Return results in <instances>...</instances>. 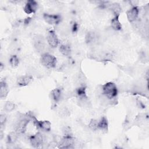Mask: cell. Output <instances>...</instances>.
I'll return each mask as SVG.
<instances>
[{"label":"cell","mask_w":149,"mask_h":149,"mask_svg":"<svg viewBox=\"0 0 149 149\" xmlns=\"http://www.w3.org/2000/svg\"><path fill=\"white\" fill-rule=\"evenodd\" d=\"M102 93L107 98L112 100L118 94L116 86L112 82H108L102 86Z\"/></svg>","instance_id":"1"},{"label":"cell","mask_w":149,"mask_h":149,"mask_svg":"<svg viewBox=\"0 0 149 149\" xmlns=\"http://www.w3.org/2000/svg\"><path fill=\"white\" fill-rule=\"evenodd\" d=\"M40 62L44 66L47 68H52L56 65V58L52 55L46 52L42 54Z\"/></svg>","instance_id":"2"},{"label":"cell","mask_w":149,"mask_h":149,"mask_svg":"<svg viewBox=\"0 0 149 149\" xmlns=\"http://www.w3.org/2000/svg\"><path fill=\"white\" fill-rule=\"evenodd\" d=\"M34 45L36 50L41 53L44 54L47 48V44L44 38L41 36H37L34 38Z\"/></svg>","instance_id":"3"},{"label":"cell","mask_w":149,"mask_h":149,"mask_svg":"<svg viewBox=\"0 0 149 149\" xmlns=\"http://www.w3.org/2000/svg\"><path fill=\"white\" fill-rule=\"evenodd\" d=\"M30 120V119L27 115L26 116L20 118L16 125L15 132L19 134L24 133L26 130L27 126Z\"/></svg>","instance_id":"4"},{"label":"cell","mask_w":149,"mask_h":149,"mask_svg":"<svg viewBox=\"0 0 149 149\" xmlns=\"http://www.w3.org/2000/svg\"><path fill=\"white\" fill-rule=\"evenodd\" d=\"M74 145V140L72 136H64L59 141L58 146L61 148H73Z\"/></svg>","instance_id":"5"},{"label":"cell","mask_w":149,"mask_h":149,"mask_svg":"<svg viewBox=\"0 0 149 149\" xmlns=\"http://www.w3.org/2000/svg\"><path fill=\"white\" fill-rule=\"evenodd\" d=\"M29 140L33 147L38 148L43 144L44 138L41 133H37L36 134L31 136Z\"/></svg>","instance_id":"6"},{"label":"cell","mask_w":149,"mask_h":149,"mask_svg":"<svg viewBox=\"0 0 149 149\" xmlns=\"http://www.w3.org/2000/svg\"><path fill=\"white\" fill-rule=\"evenodd\" d=\"M47 41L48 44L52 48H55L59 44V40L55 32L53 30L48 31L47 36Z\"/></svg>","instance_id":"7"},{"label":"cell","mask_w":149,"mask_h":149,"mask_svg":"<svg viewBox=\"0 0 149 149\" xmlns=\"http://www.w3.org/2000/svg\"><path fill=\"white\" fill-rule=\"evenodd\" d=\"M44 20L49 24H57L61 20V16L59 15H51L44 13L43 15Z\"/></svg>","instance_id":"8"},{"label":"cell","mask_w":149,"mask_h":149,"mask_svg":"<svg viewBox=\"0 0 149 149\" xmlns=\"http://www.w3.org/2000/svg\"><path fill=\"white\" fill-rule=\"evenodd\" d=\"M139 13V8L136 6H133L132 8H130L126 12V16L128 20L130 22H135L138 17Z\"/></svg>","instance_id":"9"},{"label":"cell","mask_w":149,"mask_h":149,"mask_svg":"<svg viewBox=\"0 0 149 149\" xmlns=\"http://www.w3.org/2000/svg\"><path fill=\"white\" fill-rule=\"evenodd\" d=\"M37 6L38 5L36 1L33 0L28 1L24 7V11L27 14H31L34 13L37 9Z\"/></svg>","instance_id":"10"},{"label":"cell","mask_w":149,"mask_h":149,"mask_svg":"<svg viewBox=\"0 0 149 149\" xmlns=\"http://www.w3.org/2000/svg\"><path fill=\"white\" fill-rule=\"evenodd\" d=\"M33 80V77L30 75H24L20 76L17 79V84L20 87H24L29 85Z\"/></svg>","instance_id":"11"},{"label":"cell","mask_w":149,"mask_h":149,"mask_svg":"<svg viewBox=\"0 0 149 149\" xmlns=\"http://www.w3.org/2000/svg\"><path fill=\"white\" fill-rule=\"evenodd\" d=\"M62 90L60 88H55L51 92V97L55 102H58L61 98Z\"/></svg>","instance_id":"12"},{"label":"cell","mask_w":149,"mask_h":149,"mask_svg":"<svg viewBox=\"0 0 149 149\" xmlns=\"http://www.w3.org/2000/svg\"><path fill=\"white\" fill-rule=\"evenodd\" d=\"M111 24L112 28L115 30L118 31L122 29V24L119 20V16H115L112 19Z\"/></svg>","instance_id":"13"},{"label":"cell","mask_w":149,"mask_h":149,"mask_svg":"<svg viewBox=\"0 0 149 149\" xmlns=\"http://www.w3.org/2000/svg\"><path fill=\"white\" fill-rule=\"evenodd\" d=\"M8 94V88L5 81H1L0 86V97L1 98H5Z\"/></svg>","instance_id":"14"},{"label":"cell","mask_w":149,"mask_h":149,"mask_svg":"<svg viewBox=\"0 0 149 149\" xmlns=\"http://www.w3.org/2000/svg\"><path fill=\"white\" fill-rule=\"evenodd\" d=\"M108 126V120L105 117L101 118V119L98 122V129L101 130H107Z\"/></svg>","instance_id":"15"},{"label":"cell","mask_w":149,"mask_h":149,"mask_svg":"<svg viewBox=\"0 0 149 149\" xmlns=\"http://www.w3.org/2000/svg\"><path fill=\"white\" fill-rule=\"evenodd\" d=\"M59 51L62 53V55L66 56H69L70 54V52H71L70 47L69 45H67V44L61 45L59 47Z\"/></svg>","instance_id":"16"},{"label":"cell","mask_w":149,"mask_h":149,"mask_svg":"<svg viewBox=\"0 0 149 149\" xmlns=\"http://www.w3.org/2000/svg\"><path fill=\"white\" fill-rule=\"evenodd\" d=\"M18 133L16 132L10 133L7 136V143L8 144H13L17 140L18 137Z\"/></svg>","instance_id":"17"},{"label":"cell","mask_w":149,"mask_h":149,"mask_svg":"<svg viewBox=\"0 0 149 149\" xmlns=\"http://www.w3.org/2000/svg\"><path fill=\"white\" fill-rule=\"evenodd\" d=\"M109 8L113 12L115 16H119L120 12H121V7L118 3H113L110 5Z\"/></svg>","instance_id":"18"},{"label":"cell","mask_w":149,"mask_h":149,"mask_svg":"<svg viewBox=\"0 0 149 149\" xmlns=\"http://www.w3.org/2000/svg\"><path fill=\"white\" fill-rule=\"evenodd\" d=\"M15 107H16V105L14 103L10 101H7L4 105L3 109L6 112H9L13 111L15 108Z\"/></svg>","instance_id":"19"},{"label":"cell","mask_w":149,"mask_h":149,"mask_svg":"<svg viewBox=\"0 0 149 149\" xmlns=\"http://www.w3.org/2000/svg\"><path fill=\"white\" fill-rule=\"evenodd\" d=\"M9 62H10V65L12 67L15 68V67L17 66V65H19V58H17V56L16 55H12L10 58Z\"/></svg>","instance_id":"20"},{"label":"cell","mask_w":149,"mask_h":149,"mask_svg":"<svg viewBox=\"0 0 149 149\" xmlns=\"http://www.w3.org/2000/svg\"><path fill=\"white\" fill-rule=\"evenodd\" d=\"M95 37V35L93 33L89 32L86 36V41L88 44L92 43V42H93V41H94Z\"/></svg>","instance_id":"21"},{"label":"cell","mask_w":149,"mask_h":149,"mask_svg":"<svg viewBox=\"0 0 149 149\" xmlns=\"http://www.w3.org/2000/svg\"><path fill=\"white\" fill-rule=\"evenodd\" d=\"M98 122L95 119H91L88 124V127L93 130H96L98 129Z\"/></svg>","instance_id":"22"},{"label":"cell","mask_w":149,"mask_h":149,"mask_svg":"<svg viewBox=\"0 0 149 149\" xmlns=\"http://www.w3.org/2000/svg\"><path fill=\"white\" fill-rule=\"evenodd\" d=\"M59 113H60V115L63 116H68L69 115V111L66 108H65L61 109L59 111Z\"/></svg>","instance_id":"23"},{"label":"cell","mask_w":149,"mask_h":149,"mask_svg":"<svg viewBox=\"0 0 149 149\" xmlns=\"http://www.w3.org/2000/svg\"><path fill=\"white\" fill-rule=\"evenodd\" d=\"M6 120V116L5 114H1L0 116V123L1 126H3Z\"/></svg>","instance_id":"24"},{"label":"cell","mask_w":149,"mask_h":149,"mask_svg":"<svg viewBox=\"0 0 149 149\" xmlns=\"http://www.w3.org/2000/svg\"><path fill=\"white\" fill-rule=\"evenodd\" d=\"M78 30V24L77 23L74 22L72 26V31L73 33H76Z\"/></svg>","instance_id":"25"},{"label":"cell","mask_w":149,"mask_h":149,"mask_svg":"<svg viewBox=\"0 0 149 149\" xmlns=\"http://www.w3.org/2000/svg\"><path fill=\"white\" fill-rule=\"evenodd\" d=\"M30 20H31V19H30V17L26 18V19L24 20V23H25V24H28L30 23Z\"/></svg>","instance_id":"26"}]
</instances>
